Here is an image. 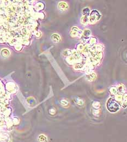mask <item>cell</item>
Masks as SVG:
<instances>
[{
	"label": "cell",
	"instance_id": "6da1fadb",
	"mask_svg": "<svg viewBox=\"0 0 127 142\" xmlns=\"http://www.w3.org/2000/svg\"><path fill=\"white\" fill-rule=\"evenodd\" d=\"M7 104H8L7 95L4 87L0 82V126H4L5 121L10 114L9 108H6Z\"/></svg>",
	"mask_w": 127,
	"mask_h": 142
},
{
	"label": "cell",
	"instance_id": "7a4b0ae2",
	"mask_svg": "<svg viewBox=\"0 0 127 142\" xmlns=\"http://www.w3.org/2000/svg\"><path fill=\"white\" fill-rule=\"evenodd\" d=\"M106 107L109 111L115 113L118 111L120 108V105L116 100L110 98L106 102Z\"/></svg>",
	"mask_w": 127,
	"mask_h": 142
},
{
	"label": "cell",
	"instance_id": "3957f363",
	"mask_svg": "<svg viewBox=\"0 0 127 142\" xmlns=\"http://www.w3.org/2000/svg\"><path fill=\"white\" fill-rule=\"evenodd\" d=\"M100 18V15L99 13V12H98L96 10H94L92 13L91 14V18H90V21H95L98 20Z\"/></svg>",
	"mask_w": 127,
	"mask_h": 142
},
{
	"label": "cell",
	"instance_id": "277c9868",
	"mask_svg": "<svg viewBox=\"0 0 127 142\" xmlns=\"http://www.w3.org/2000/svg\"><path fill=\"white\" fill-rule=\"evenodd\" d=\"M52 40H53V42H58L60 41V37L58 35H57V34H54L52 35L51 36Z\"/></svg>",
	"mask_w": 127,
	"mask_h": 142
},
{
	"label": "cell",
	"instance_id": "5b68a950",
	"mask_svg": "<svg viewBox=\"0 0 127 142\" xmlns=\"http://www.w3.org/2000/svg\"><path fill=\"white\" fill-rule=\"evenodd\" d=\"M59 8L61 10H64L65 9H67L68 8V5L66 3L64 2H61L59 4Z\"/></svg>",
	"mask_w": 127,
	"mask_h": 142
},
{
	"label": "cell",
	"instance_id": "8992f818",
	"mask_svg": "<svg viewBox=\"0 0 127 142\" xmlns=\"http://www.w3.org/2000/svg\"><path fill=\"white\" fill-rule=\"evenodd\" d=\"M38 140L40 142H47V139L46 137L45 136H44L43 134L39 136Z\"/></svg>",
	"mask_w": 127,
	"mask_h": 142
},
{
	"label": "cell",
	"instance_id": "52a82bcc",
	"mask_svg": "<svg viewBox=\"0 0 127 142\" xmlns=\"http://www.w3.org/2000/svg\"><path fill=\"white\" fill-rule=\"evenodd\" d=\"M110 92L112 94H116L117 92H118V90H117V88H114V87H113V88L110 89Z\"/></svg>",
	"mask_w": 127,
	"mask_h": 142
},
{
	"label": "cell",
	"instance_id": "ba28073f",
	"mask_svg": "<svg viewBox=\"0 0 127 142\" xmlns=\"http://www.w3.org/2000/svg\"><path fill=\"white\" fill-rule=\"evenodd\" d=\"M83 14L84 15H85V16H87L89 15V14H90V9H89L88 8H85V9H84L83 10Z\"/></svg>",
	"mask_w": 127,
	"mask_h": 142
},
{
	"label": "cell",
	"instance_id": "9c48e42d",
	"mask_svg": "<svg viewBox=\"0 0 127 142\" xmlns=\"http://www.w3.org/2000/svg\"><path fill=\"white\" fill-rule=\"evenodd\" d=\"M93 107L95 108L98 109V108H99L100 104H99V103L98 102H94V104H93Z\"/></svg>",
	"mask_w": 127,
	"mask_h": 142
},
{
	"label": "cell",
	"instance_id": "30bf717a",
	"mask_svg": "<svg viewBox=\"0 0 127 142\" xmlns=\"http://www.w3.org/2000/svg\"><path fill=\"white\" fill-rule=\"evenodd\" d=\"M90 30H87L84 32V36H86V37L89 36H90Z\"/></svg>",
	"mask_w": 127,
	"mask_h": 142
},
{
	"label": "cell",
	"instance_id": "8fae6325",
	"mask_svg": "<svg viewBox=\"0 0 127 142\" xmlns=\"http://www.w3.org/2000/svg\"><path fill=\"white\" fill-rule=\"evenodd\" d=\"M61 104L62 105H66L68 104V102H67L66 100H61Z\"/></svg>",
	"mask_w": 127,
	"mask_h": 142
}]
</instances>
